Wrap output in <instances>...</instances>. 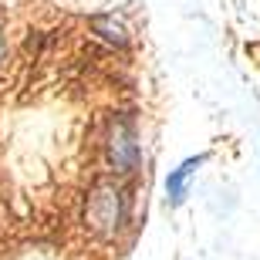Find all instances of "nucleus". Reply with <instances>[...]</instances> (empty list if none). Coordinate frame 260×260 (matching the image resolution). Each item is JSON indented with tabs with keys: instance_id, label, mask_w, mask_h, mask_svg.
Segmentation results:
<instances>
[{
	"instance_id": "obj_4",
	"label": "nucleus",
	"mask_w": 260,
	"mask_h": 260,
	"mask_svg": "<svg viewBox=\"0 0 260 260\" xmlns=\"http://www.w3.org/2000/svg\"><path fill=\"white\" fill-rule=\"evenodd\" d=\"M95 30H102V38L115 41V44H125V30H122V24H115V20L98 17V20H95Z\"/></svg>"
},
{
	"instance_id": "obj_3",
	"label": "nucleus",
	"mask_w": 260,
	"mask_h": 260,
	"mask_svg": "<svg viewBox=\"0 0 260 260\" xmlns=\"http://www.w3.org/2000/svg\"><path fill=\"white\" fill-rule=\"evenodd\" d=\"M200 166H203V155H196V159H186L179 169H173V173L166 176V196H169V206H179V203L186 200V183H189V176H193Z\"/></svg>"
},
{
	"instance_id": "obj_2",
	"label": "nucleus",
	"mask_w": 260,
	"mask_h": 260,
	"mask_svg": "<svg viewBox=\"0 0 260 260\" xmlns=\"http://www.w3.org/2000/svg\"><path fill=\"white\" fill-rule=\"evenodd\" d=\"M108 159H112V166H115L118 173H132L135 166H139V159H142V149H139L135 132H132V125H128L125 118L112 125V135H108Z\"/></svg>"
},
{
	"instance_id": "obj_1",
	"label": "nucleus",
	"mask_w": 260,
	"mask_h": 260,
	"mask_svg": "<svg viewBox=\"0 0 260 260\" xmlns=\"http://www.w3.org/2000/svg\"><path fill=\"white\" fill-rule=\"evenodd\" d=\"M125 220V196L122 189L102 183L88 200V223L95 226L98 233H115Z\"/></svg>"
}]
</instances>
